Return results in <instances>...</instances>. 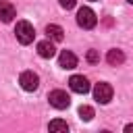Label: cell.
Segmentation results:
<instances>
[{
    "instance_id": "obj_13",
    "label": "cell",
    "mask_w": 133,
    "mask_h": 133,
    "mask_svg": "<svg viewBox=\"0 0 133 133\" xmlns=\"http://www.w3.org/2000/svg\"><path fill=\"white\" fill-rule=\"evenodd\" d=\"M79 116H81V121H85V123L91 121V118H94V108H91V106H81V108H79Z\"/></svg>"
},
{
    "instance_id": "obj_14",
    "label": "cell",
    "mask_w": 133,
    "mask_h": 133,
    "mask_svg": "<svg viewBox=\"0 0 133 133\" xmlns=\"http://www.w3.org/2000/svg\"><path fill=\"white\" fill-rule=\"evenodd\" d=\"M85 58H87V62H91V64H96V62H100V54H98V50H87V54H85Z\"/></svg>"
},
{
    "instance_id": "obj_2",
    "label": "cell",
    "mask_w": 133,
    "mask_h": 133,
    "mask_svg": "<svg viewBox=\"0 0 133 133\" xmlns=\"http://www.w3.org/2000/svg\"><path fill=\"white\" fill-rule=\"evenodd\" d=\"M96 23H98V17H96V12H94L89 6H81V8L77 10V25H79V27L91 29V27H96Z\"/></svg>"
},
{
    "instance_id": "obj_7",
    "label": "cell",
    "mask_w": 133,
    "mask_h": 133,
    "mask_svg": "<svg viewBox=\"0 0 133 133\" xmlns=\"http://www.w3.org/2000/svg\"><path fill=\"white\" fill-rule=\"evenodd\" d=\"M58 64L62 69H75L77 66V56L71 52V50H62L60 56H58Z\"/></svg>"
},
{
    "instance_id": "obj_1",
    "label": "cell",
    "mask_w": 133,
    "mask_h": 133,
    "mask_svg": "<svg viewBox=\"0 0 133 133\" xmlns=\"http://www.w3.org/2000/svg\"><path fill=\"white\" fill-rule=\"evenodd\" d=\"M15 35H17V39H19L23 46L31 44V42H33V37H35L33 25H31L29 21H19V23H17V27H15Z\"/></svg>"
},
{
    "instance_id": "obj_10",
    "label": "cell",
    "mask_w": 133,
    "mask_h": 133,
    "mask_svg": "<svg viewBox=\"0 0 133 133\" xmlns=\"http://www.w3.org/2000/svg\"><path fill=\"white\" fill-rule=\"evenodd\" d=\"M106 60H108L110 66H118V64L125 62V54H123V50H116V48H114V50H108Z\"/></svg>"
},
{
    "instance_id": "obj_5",
    "label": "cell",
    "mask_w": 133,
    "mask_h": 133,
    "mask_svg": "<svg viewBox=\"0 0 133 133\" xmlns=\"http://www.w3.org/2000/svg\"><path fill=\"white\" fill-rule=\"evenodd\" d=\"M19 83L25 91H35L37 85H39V77L33 73V71H23L21 77H19Z\"/></svg>"
},
{
    "instance_id": "obj_16",
    "label": "cell",
    "mask_w": 133,
    "mask_h": 133,
    "mask_svg": "<svg viewBox=\"0 0 133 133\" xmlns=\"http://www.w3.org/2000/svg\"><path fill=\"white\" fill-rule=\"evenodd\" d=\"M125 131H127V133H131V131H133V123H131V125H127V127H125Z\"/></svg>"
},
{
    "instance_id": "obj_17",
    "label": "cell",
    "mask_w": 133,
    "mask_h": 133,
    "mask_svg": "<svg viewBox=\"0 0 133 133\" xmlns=\"http://www.w3.org/2000/svg\"><path fill=\"white\" fill-rule=\"evenodd\" d=\"M127 2H129V4H133V0H127Z\"/></svg>"
},
{
    "instance_id": "obj_4",
    "label": "cell",
    "mask_w": 133,
    "mask_h": 133,
    "mask_svg": "<svg viewBox=\"0 0 133 133\" xmlns=\"http://www.w3.org/2000/svg\"><path fill=\"white\" fill-rule=\"evenodd\" d=\"M94 98H96L100 104H108V102L112 100V85H110V83H104V81L96 83V87H94Z\"/></svg>"
},
{
    "instance_id": "obj_15",
    "label": "cell",
    "mask_w": 133,
    "mask_h": 133,
    "mask_svg": "<svg viewBox=\"0 0 133 133\" xmlns=\"http://www.w3.org/2000/svg\"><path fill=\"white\" fill-rule=\"evenodd\" d=\"M58 2H60V6H62V8H66V10H69V8H73V6L77 4V0H58Z\"/></svg>"
},
{
    "instance_id": "obj_6",
    "label": "cell",
    "mask_w": 133,
    "mask_h": 133,
    "mask_svg": "<svg viewBox=\"0 0 133 133\" xmlns=\"http://www.w3.org/2000/svg\"><path fill=\"white\" fill-rule=\"evenodd\" d=\"M69 87H71L75 94H87V91H89V81H87V77H83V75H73V77L69 79Z\"/></svg>"
},
{
    "instance_id": "obj_3",
    "label": "cell",
    "mask_w": 133,
    "mask_h": 133,
    "mask_svg": "<svg viewBox=\"0 0 133 133\" xmlns=\"http://www.w3.org/2000/svg\"><path fill=\"white\" fill-rule=\"evenodd\" d=\"M48 102H50L54 108L64 110V108H69V104H71V98H69L66 91H62V89H54V91L48 94Z\"/></svg>"
},
{
    "instance_id": "obj_8",
    "label": "cell",
    "mask_w": 133,
    "mask_h": 133,
    "mask_svg": "<svg viewBox=\"0 0 133 133\" xmlns=\"http://www.w3.org/2000/svg\"><path fill=\"white\" fill-rule=\"evenodd\" d=\"M15 15H17V10L10 2H0V21L2 23H10L15 19Z\"/></svg>"
},
{
    "instance_id": "obj_11",
    "label": "cell",
    "mask_w": 133,
    "mask_h": 133,
    "mask_svg": "<svg viewBox=\"0 0 133 133\" xmlns=\"http://www.w3.org/2000/svg\"><path fill=\"white\" fill-rule=\"evenodd\" d=\"M46 33H48V37H50L52 42H62V37H64L62 27H60V25H54V23L46 27Z\"/></svg>"
},
{
    "instance_id": "obj_9",
    "label": "cell",
    "mask_w": 133,
    "mask_h": 133,
    "mask_svg": "<svg viewBox=\"0 0 133 133\" xmlns=\"http://www.w3.org/2000/svg\"><path fill=\"white\" fill-rule=\"evenodd\" d=\"M37 54H39L42 58H52V56L56 54V48H54V44H52L50 39H44V42L37 44Z\"/></svg>"
},
{
    "instance_id": "obj_12",
    "label": "cell",
    "mask_w": 133,
    "mask_h": 133,
    "mask_svg": "<svg viewBox=\"0 0 133 133\" xmlns=\"http://www.w3.org/2000/svg\"><path fill=\"white\" fill-rule=\"evenodd\" d=\"M48 129H50L52 133H66V131H69V125H66L64 121H60V118H54Z\"/></svg>"
}]
</instances>
